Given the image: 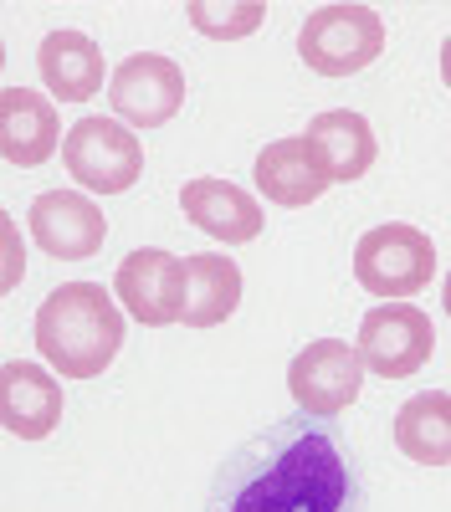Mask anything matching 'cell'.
I'll list each match as a JSON object with an SVG mask.
<instances>
[{"label": "cell", "instance_id": "11", "mask_svg": "<svg viewBox=\"0 0 451 512\" xmlns=\"http://www.w3.org/2000/svg\"><path fill=\"white\" fill-rule=\"evenodd\" d=\"M57 149H62V118H57V103L47 93H36V88L0 93V159L36 169Z\"/></svg>", "mask_w": 451, "mask_h": 512}, {"label": "cell", "instance_id": "5", "mask_svg": "<svg viewBox=\"0 0 451 512\" xmlns=\"http://www.w3.org/2000/svg\"><path fill=\"white\" fill-rule=\"evenodd\" d=\"M62 164L93 195H123L144 175V144L118 118H77L62 139Z\"/></svg>", "mask_w": 451, "mask_h": 512}, {"label": "cell", "instance_id": "23", "mask_svg": "<svg viewBox=\"0 0 451 512\" xmlns=\"http://www.w3.org/2000/svg\"><path fill=\"white\" fill-rule=\"evenodd\" d=\"M0 67H6V41H0Z\"/></svg>", "mask_w": 451, "mask_h": 512}, {"label": "cell", "instance_id": "15", "mask_svg": "<svg viewBox=\"0 0 451 512\" xmlns=\"http://www.w3.org/2000/svg\"><path fill=\"white\" fill-rule=\"evenodd\" d=\"M41 82H47L52 103H88L103 88V52L93 36L82 31H47L36 52Z\"/></svg>", "mask_w": 451, "mask_h": 512}, {"label": "cell", "instance_id": "2", "mask_svg": "<svg viewBox=\"0 0 451 512\" xmlns=\"http://www.w3.org/2000/svg\"><path fill=\"white\" fill-rule=\"evenodd\" d=\"M36 349L62 379H98L123 349V313L103 282H62L36 308Z\"/></svg>", "mask_w": 451, "mask_h": 512}, {"label": "cell", "instance_id": "19", "mask_svg": "<svg viewBox=\"0 0 451 512\" xmlns=\"http://www.w3.org/2000/svg\"><path fill=\"white\" fill-rule=\"evenodd\" d=\"M185 16H190V26L200 36L236 41V36H252L267 21V6H262V0H246V6H205V0H190Z\"/></svg>", "mask_w": 451, "mask_h": 512}, {"label": "cell", "instance_id": "3", "mask_svg": "<svg viewBox=\"0 0 451 512\" xmlns=\"http://www.w3.org/2000/svg\"><path fill=\"white\" fill-rule=\"evenodd\" d=\"M436 272V241L421 231V226H405V221H390V226H375L364 231L359 246H354V282L375 297H416Z\"/></svg>", "mask_w": 451, "mask_h": 512}, {"label": "cell", "instance_id": "6", "mask_svg": "<svg viewBox=\"0 0 451 512\" xmlns=\"http://www.w3.org/2000/svg\"><path fill=\"white\" fill-rule=\"evenodd\" d=\"M354 354H359L364 369H375L380 379H410L416 369H426L431 354H436L431 313L405 308V303L369 308L364 323H359V338H354Z\"/></svg>", "mask_w": 451, "mask_h": 512}, {"label": "cell", "instance_id": "22", "mask_svg": "<svg viewBox=\"0 0 451 512\" xmlns=\"http://www.w3.org/2000/svg\"><path fill=\"white\" fill-rule=\"evenodd\" d=\"M441 308H446V318H451V272H446V282H441Z\"/></svg>", "mask_w": 451, "mask_h": 512}, {"label": "cell", "instance_id": "8", "mask_svg": "<svg viewBox=\"0 0 451 512\" xmlns=\"http://www.w3.org/2000/svg\"><path fill=\"white\" fill-rule=\"evenodd\" d=\"M108 103L123 128H159L185 108V72L180 62L159 52H134L129 62H118L108 77Z\"/></svg>", "mask_w": 451, "mask_h": 512}, {"label": "cell", "instance_id": "18", "mask_svg": "<svg viewBox=\"0 0 451 512\" xmlns=\"http://www.w3.org/2000/svg\"><path fill=\"white\" fill-rule=\"evenodd\" d=\"M395 446L421 466H451V395L421 390L395 410Z\"/></svg>", "mask_w": 451, "mask_h": 512}, {"label": "cell", "instance_id": "9", "mask_svg": "<svg viewBox=\"0 0 451 512\" xmlns=\"http://www.w3.org/2000/svg\"><path fill=\"white\" fill-rule=\"evenodd\" d=\"M113 292L144 328L180 323V313H185V256L164 251V246H139L118 262Z\"/></svg>", "mask_w": 451, "mask_h": 512}, {"label": "cell", "instance_id": "4", "mask_svg": "<svg viewBox=\"0 0 451 512\" xmlns=\"http://www.w3.org/2000/svg\"><path fill=\"white\" fill-rule=\"evenodd\" d=\"M385 52V21L369 6H318L298 31V57L323 77H354Z\"/></svg>", "mask_w": 451, "mask_h": 512}, {"label": "cell", "instance_id": "13", "mask_svg": "<svg viewBox=\"0 0 451 512\" xmlns=\"http://www.w3.org/2000/svg\"><path fill=\"white\" fill-rule=\"evenodd\" d=\"M313 164L323 169V180L328 185H344V180H359L369 175V164H375V128H369L364 113L354 108H328L308 123V134H303Z\"/></svg>", "mask_w": 451, "mask_h": 512}, {"label": "cell", "instance_id": "20", "mask_svg": "<svg viewBox=\"0 0 451 512\" xmlns=\"http://www.w3.org/2000/svg\"><path fill=\"white\" fill-rule=\"evenodd\" d=\"M21 277H26V241H21V226L0 210V297L21 287Z\"/></svg>", "mask_w": 451, "mask_h": 512}, {"label": "cell", "instance_id": "1", "mask_svg": "<svg viewBox=\"0 0 451 512\" xmlns=\"http://www.w3.org/2000/svg\"><path fill=\"white\" fill-rule=\"evenodd\" d=\"M205 512H369L359 451L334 420L293 410L226 451Z\"/></svg>", "mask_w": 451, "mask_h": 512}, {"label": "cell", "instance_id": "14", "mask_svg": "<svg viewBox=\"0 0 451 512\" xmlns=\"http://www.w3.org/2000/svg\"><path fill=\"white\" fill-rule=\"evenodd\" d=\"M180 210L190 226H200L205 236L226 246H246L262 236V205L231 180H190L180 190Z\"/></svg>", "mask_w": 451, "mask_h": 512}, {"label": "cell", "instance_id": "10", "mask_svg": "<svg viewBox=\"0 0 451 512\" xmlns=\"http://www.w3.org/2000/svg\"><path fill=\"white\" fill-rule=\"evenodd\" d=\"M31 236L47 256H57V262H88V256L103 251V241H108V221L88 195L47 190V195L31 200Z\"/></svg>", "mask_w": 451, "mask_h": 512}, {"label": "cell", "instance_id": "16", "mask_svg": "<svg viewBox=\"0 0 451 512\" xmlns=\"http://www.w3.org/2000/svg\"><path fill=\"white\" fill-rule=\"evenodd\" d=\"M241 303V267L221 251H195L185 256V328H216Z\"/></svg>", "mask_w": 451, "mask_h": 512}, {"label": "cell", "instance_id": "21", "mask_svg": "<svg viewBox=\"0 0 451 512\" xmlns=\"http://www.w3.org/2000/svg\"><path fill=\"white\" fill-rule=\"evenodd\" d=\"M441 77H446V88H451V36L441 41Z\"/></svg>", "mask_w": 451, "mask_h": 512}, {"label": "cell", "instance_id": "17", "mask_svg": "<svg viewBox=\"0 0 451 512\" xmlns=\"http://www.w3.org/2000/svg\"><path fill=\"white\" fill-rule=\"evenodd\" d=\"M252 175H257V190H262L272 205H282V210L313 205V200L328 190L323 169L313 164V154H308L303 139H277V144H267V149L257 154V164H252Z\"/></svg>", "mask_w": 451, "mask_h": 512}, {"label": "cell", "instance_id": "7", "mask_svg": "<svg viewBox=\"0 0 451 512\" xmlns=\"http://www.w3.org/2000/svg\"><path fill=\"white\" fill-rule=\"evenodd\" d=\"M287 390H293L303 415L334 420L339 410H349L364 390V364L344 338H313L308 349L293 354L287 364Z\"/></svg>", "mask_w": 451, "mask_h": 512}, {"label": "cell", "instance_id": "12", "mask_svg": "<svg viewBox=\"0 0 451 512\" xmlns=\"http://www.w3.org/2000/svg\"><path fill=\"white\" fill-rule=\"evenodd\" d=\"M62 420V384L31 364V359H11L0 364V425L21 441H41L52 436Z\"/></svg>", "mask_w": 451, "mask_h": 512}]
</instances>
